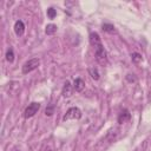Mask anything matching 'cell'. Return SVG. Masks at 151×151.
I'll list each match as a JSON object with an SVG mask.
<instances>
[{
	"label": "cell",
	"instance_id": "15",
	"mask_svg": "<svg viewBox=\"0 0 151 151\" xmlns=\"http://www.w3.org/2000/svg\"><path fill=\"white\" fill-rule=\"evenodd\" d=\"M53 113H54V106L53 105H48L46 107V110H45V114L46 116H52Z\"/></svg>",
	"mask_w": 151,
	"mask_h": 151
},
{
	"label": "cell",
	"instance_id": "1",
	"mask_svg": "<svg viewBox=\"0 0 151 151\" xmlns=\"http://www.w3.org/2000/svg\"><path fill=\"white\" fill-rule=\"evenodd\" d=\"M90 44L93 47L94 51V55L97 61L100 65H106L107 64V55H106V51L101 44V39L99 37V34L97 32H91L90 33Z\"/></svg>",
	"mask_w": 151,
	"mask_h": 151
},
{
	"label": "cell",
	"instance_id": "6",
	"mask_svg": "<svg viewBox=\"0 0 151 151\" xmlns=\"http://www.w3.org/2000/svg\"><path fill=\"white\" fill-rule=\"evenodd\" d=\"M14 32L18 37H21L25 33V24L21 20H17L14 24Z\"/></svg>",
	"mask_w": 151,
	"mask_h": 151
},
{
	"label": "cell",
	"instance_id": "16",
	"mask_svg": "<svg viewBox=\"0 0 151 151\" xmlns=\"http://www.w3.org/2000/svg\"><path fill=\"white\" fill-rule=\"evenodd\" d=\"M126 80L130 81V83H134L136 81V78L133 77V74H127L126 76Z\"/></svg>",
	"mask_w": 151,
	"mask_h": 151
},
{
	"label": "cell",
	"instance_id": "11",
	"mask_svg": "<svg viewBox=\"0 0 151 151\" xmlns=\"http://www.w3.org/2000/svg\"><path fill=\"white\" fill-rule=\"evenodd\" d=\"M6 60L8 61V63H13L14 61V51H13V48H8L7 50V52H6Z\"/></svg>",
	"mask_w": 151,
	"mask_h": 151
},
{
	"label": "cell",
	"instance_id": "8",
	"mask_svg": "<svg viewBox=\"0 0 151 151\" xmlns=\"http://www.w3.org/2000/svg\"><path fill=\"white\" fill-rule=\"evenodd\" d=\"M84 87H85L84 80L80 79V78H76L74 81H73V90H74L76 92H81V91L84 90Z\"/></svg>",
	"mask_w": 151,
	"mask_h": 151
},
{
	"label": "cell",
	"instance_id": "13",
	"mask_svg": "<svg viewBox=\"0 0 151 151\" xmlns=\"http://www.w3.org/2000/svg\"><path fill=\"white\" fill-rule=\"evenodd\" d=\"M131 59H132V63L138 64V63H140V61H142V54H139V53L134 52V53H132Z\"/></svg>",
	"mask_w": 151,
	"mask_h": 151
},
{
	"label": "cell",
	"instance_id": "17",
	"mask_svg": "<svg viewBox=\"0 0 151 151\" xmlns=\"http://www.w3.org/2000/svg\"><path fill=\"white\" fill-rule=\"evenodd\" d=\"M14 151H20V150H14Z\"/></svg>",
	"mask_w": 151,
	"mask_h": 151
},
{
	"label": "cell",
	"instance_id": "5",
	"mask_svg": "<svg viewBox=\"0 0 151 151\" xmlns=\"http://www.w3.org/2000/svg\"><path fill=\"white\" fill-rule=\"evenodd\" d=\"M73 93V85H71V83L68 80L65 81L64 86H63V91H61V94L64 98H70Z\"/></svg>",
	"mask_w": 151,
	"mask_h": 151
},
{
	"label": "cell",
	"instance_id": "14",
	"mask_svg": "<svg viewBox=\"0 0 151 151\" xmlns=\"http://www.w3.org/2000/svg\"><path fill=\"white\" fill-rule=\"evenodd\" d=\"M55 15H57V11H55L53 7L47 8V17H48L50 19H54V18H55Z\"/></svg>",
	"mask_w": 151,
	"mask_h": 151
},
{
	"label": "cell",
	"instance_id": "2",
	"mask_svg": "<svg viewBox=\"0 0 151 151\" xmlns=\"http://www.w3.org/2000/svg\"><path fill=\"white\" fill-rule=\"evenodd\" d=\"M40 65V60L38 58H32L29 60H27L24 65H22V73L27 74L32 71H34L35 68H38V66Z\"/></svg>",
	"mask_w": 151,
	"mask_h": 151
},
{
	"label": "cell",
	"instance_id": "7",
	"mask_svg": "<svg viewBox=\"0 0 151 151\" xmlns=\"http://www.w3.org/2000/svg\"><path fill=\"white\" fill-rule=\"evenodd\" d=\"M130 118H131V113L129 112V110L124 109V110L120 111V113H119V116H118V123H119V124H123V123L130 120Z\"/></svg>",
	"mask_w": 151,
	"mask_h": 151
},
{
	"label": "cell",
	"instance_id": "9",
	"mask_svg": "<svg viewBox=\"0 0 151 151\" xmlns=\"http://www.w3.org/2000/svg\"><path fill=\"white\" fill-rule=\"evenodd\" d=\"M57 25H54V24H48L46 27H45V33L47 34V35H53L55 32H57Z\"/></svg>",
	"mask_w": 151,
	"mask_h": 151
},
{
	"label": "cell",
	"instance_id": "4",
	"mask_svg": "<svg viewBox=\"0 0 151 151\" xmlns=\"http://www.w3.org/2000/svg\"><path fill=\"white\" fill-rule=\"evenodd\" d=\"M40 109V103H37V101H32L24 111V117L25 118H31L33 117Z\"/></svg>",
	"mask_w": 151,
	"mask_h": 151
},
{
	"label": "cell",
	"instance_id": "10",
	"mask_svg": "<svg viewBox=\"0 0 151 151\" xmlns=\"http://www.w3.org/2000/svg\"><path fill=\"white\" fill-rule=\"evenodd\" d=\"M88 73L91 76V78L94 79V80H98L100 78V74H99V71H98L97 67H90L88 68Z\"/></svg>",
	"mask_w": 151,
	"mask_h": 151
},
{
	"label": "cell",
	"instance_id": "12",
	"mask_svg": "<svg viewBox=\"0 0 151 151\" xmlns=\"http://www.w3.org/2000/svg\"><path fill=\"white\" fill-rule=\"evenodd\" d=\"M103 31H105V32H107V33H113L116 29H114V26L113 25H111V24H103Z\"/></svg>",
	"mask_w": 151,
	"mask_h": 151
},
{
	"label": "cell",
	"instance_id": "3",
	"mask_svg": "<svg viewBox=\"0 0 151 151\" xmlns=\"http://www.w3.org/2000/svg\"><path fill=\"white\" fill-rule=\"evenodd\" d=\"M80 118H81V111L78 107H70L66 111V113L64 114L63 120L66 122L70 119H80Z\"/></svg>",
	"mask_w": 151,
	"mask_h": 151
}]
</instances>
